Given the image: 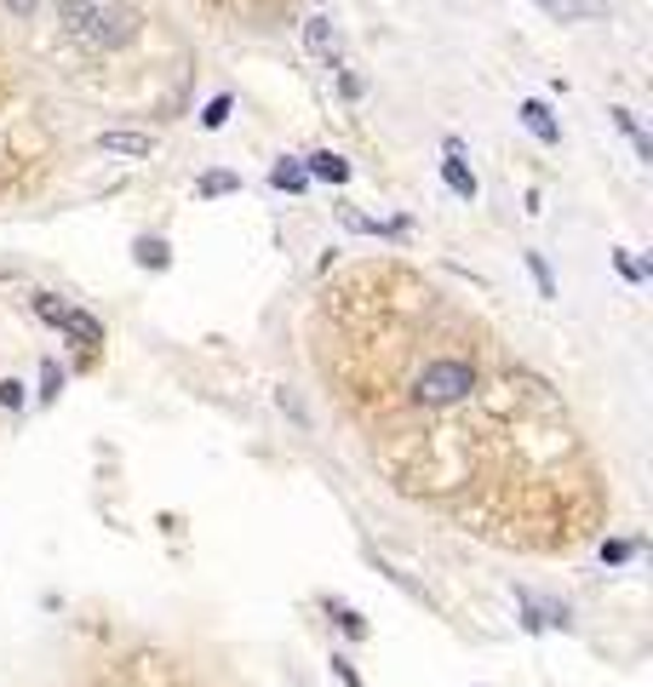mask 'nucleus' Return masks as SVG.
Listing matches in <instances>:
<instances>
[{
	"label": "nucleus",
	"instance_id": "nucleus-1",
	"mask_svg": "<svg viewBox=\"0 0 653 687\" xmlns=\"http://www.w3.org/2000/svg\"><path fill=\"white\" fill-rule=\"evenodd\" d=\"M69 41H81L87 53H121L138 35V7L133 0H64L58 7Z\"/></svg>",
	"mask_w": 653,
	"mask_h": 687
},
{
	"label": "nucleus",
	"instance_id": "nucleus-2",
	"mask_svg": "<svg viewBox=\"0 0 653 687\" xmlns=\"http://www.w3.org/2000/svg\"><path fill=\"white\" fill-rule=\"evenodd\" d=\"M98 149H104V156H121V161H149L156 156V138L127 133V126H110V133H98Z\"/></svg>",
	"mask_w": 653,
	"mask_h": 687
},
{
	"label": "nucleus",
	"instance_id": "nucleus-3",
	"mask_svg": "<svg viewBox=\"0 0 653 687\" xmlns=\"http://www.w3.org/2000/svg\"><path fill=\"white\" fill-rule=\"evenodd\" d=\"M516 115H522V126H527V133H534L539 144H562V121L550 115V104H539V98H527V104H522Z\"/></svg>",
	"mask_w": 653,
	"mask_h": 687
},
{
	"label": "nucleus",
	"instance_id": "nucleus-4",
	"mask_svg": "<svg viewBox=\"0 0 653 687\" xmlns=\"http://www.w3.org/2000/svg\"><path fill=\"white\" fill-rule=\"evenodd\" d=\"M305 46L316 58H333V46H339V23L326 18V12H310L305 18Z\"/></svg>",
	"mask_w": 653,
	"mask_h": 687
},
{
	"label": "nucleus",
	"instance_id": "nucleus-5",
	"mask_svg": "<svg viewBox=\"0 0 653 687\" xmlns=\"http://www.w3.org/2000/svg\"><path fill=\"white\" fill-rule=\"evenodd\" d=\"M442 184L454 190L459 201H476V195H482V184H476V172L465 167V156H447V161H442Z\"/></svg>",
	"mask_w": 653,
	"mask_h": 687
},
{
	"label": "nucleus",
	"instance_id": "nucleus-6",
	"mask_svg": "<svg viewBox=\"0 0 653 687\" xmlns=\"http://www.w3.org/2000/svg\"><path fill=\"white\" fill-rule=\"evenodd\" d=\"M305 172H310V178H321V184H344V178H350V161H344V156H333V149H316V156L305 161Z\"/></svg>",
	"mask_w": 653,
	"mask_h": 687
},
{
	"label": "nucleus",
	"instance_id": "nucleus-7",
	"mask_svg": "<svg viewBox=\"0 0 653 687\" xmlns=\"http://www.w3.org/2000/svg\"><path fill=\"white\" fill-rule=\"evenodd\" d=\"M58 327H64V333H69L75 344H87V350L104 344V327H98L92 316H81V310H64V321H58Z\"/></svg>",
	"mask_w": 653,
	"mask_h": 687
},
{
	"label": "nucleus",
	"instance_id": "nucleus-8",
	"mask_svg": "<svg viewBox=\"0 0 653 687\" xmlns=\"http://www.w3.org/2000/svg\"><path fill=\"white\" fill-rule=\"evenodd\" d=\"M270 184H275V190H293V195H298V190L310 184V172H305V161H282V167L270 172Z\"/></svg>",
	"mask_w": 653,
	"mask_h": 687
},
{
	"label": "nucleus",
	"instance_id": "nucleus-9",
	"mask_svg": "<svg viewBox=\"0 0 653 687\" xmlns=\"http://www.w3.org/2000/svg\"><path fill=\"white\" fill-rule=\"evenodd\" d=\"M230 110H236V98H230V92H218V98H213V104H207V110H201V126H207V133H218V126H224V121H230Z\"/></svg>",
	"mask_w": 653,
	"mask_h": 687
},
{
	"label": "nucleus",
	"instance_id": "nucleus-10",
	"mask_svg": "<svg viewBox=\"0 0 653 687\" xmlns=\"http://www.w3.org/2000/svg\"><path fill=\"white\" fill-rule=\"evenodd\" d=\"M167 259H172V252H167V241H156V236H144V241H138V264H149V270H167Z\"/></svg>",
	"mask_w": 653,
	"mask_h": 687
},
{
	"label": "nucleus",
	"instance_id": "nucleus-11",
	"mask_svg": "<svg viewBox=\"0 0 653 687\" xmlns=\"http://www.w3.org/2000/svg\"><path fill=\"white\" fill-rule=\"evenodd\" d=\"M35 310H41V321H53V327H58V321H64V310H69V304H58L53 293H35Z\"/></svg>",
	"mask_w": 653,
	"mask_h": 687
},
{
	"label": "nucleus",
	"instance_id": "nucleus-12",
	"mask_svg": "<svg viewBox=\"0 0 653 687\" xmlns=\"http://www.w3.org/2000/svg\"><path fill=\"white\" fill-rule=\"evenodd\" d=\"M230 190H236L230 172H207V178H201V195H230Z\"/></svg>",
	"mask_w": 653,
	"mask_h": 687
},
{
	"label": "nucleus",
	"instance_id": "nucleus-13",
	"mask_svg": "<svg viewBox=\"0 0 653 687\" xmlns=\"http://www.w3.org/2000/svg\"><path fill=\"white\" fill-rule=\"evenodd\" d=\"M527 270H534V282H539V293H545V298H557V287H550V270H545L539 252H527Z\"/></svg>",
	"mask_w": 653,
	"mask_h": 687
},
{
	"label": "nucleus",
	"instance_id": "nucleus-14",
	"mask_svg": "<svg viewBox=\"0 0 653 687\" xmlns=\"http://www.w3.org/2000/svg\"><path fill=\"white\" fill-rule=\"evenodd\" d=\"M0 7H12L18 18H35V12H41V0H0Z\"/></svg>",
	"mask_w": 653,
	"mask_h": 687
},
{
	"label": "nucleus",
	"instance_id": "nucleus-15",
	"mask_svg": "<svg viewBox=\"0 0 653 687\" xmlns=\"http://www.w3.org/2000/svg\"><path fill=\"white\" fill-rule=\"evenodd\" d=\"M0 401H7V407L23 401V385H18V378H7V385H0Z\"/></svg>",
	"mask_w": 653,
	"mask_h": 687
},
{
	"label": "nucleus",
	"instance_id": "nucleus-16",
	"mask_svg": "<svg viewBox=\"0 0 653 687\" xmlns=\"http://www.w3.org/2000/svg\"><path fill=\"white\" fill-rule=\"evenodd\" d=\"M619 275H625V282H642V264H637V259H625V252H619Z\"/></svg>",
	"mask_w": 653,
	"mask_h": 687
}]
</instances>
